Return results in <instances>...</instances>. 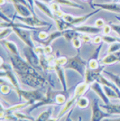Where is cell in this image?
I'll use <instances>...</instances> for the list:
<instances>
[{"label": "cell", "instance_id": "1", "mask_svg": "<svg viewBox=\"0 0 120 121\" xmlns=\"http://www.w3.org/2000/svg\"><path fill=\"white\" fill-rule=\"evenodd\" d=\"M15 74L17 75L19 81L26 86H29L34 89H40L45 87L47 83V80L40 72L36 73H24L19 71H15Z\"/></svg>", "mask_w": 120, "mask_h": 121}, {"label": "cell", "instance_id": "2", "mask_svg": "<svg viewBox=\"0 0 120 121\" xmlns=\"http://www.w3.org/2000/svg\"><path fill=\"white\" fill-rule=\"evenodd\" d=\"M63 68L64 70H73L77 71L80 76L84 77L86 69L88 68V60L82 59L79 50L75 56L68 58V61L63 66Z\"/></svg>", "mask_w": 120, "mask_h": 121}, {"label": "cell", "instance_id": "3", "mask_svg": "<svg viewBox=\"0 0 120 121\" xmlns=\"http://www.w3.org/2000/svg\"><path fill=\"white\" fill-rule=\"evenodd\" d=\"M15 91L20 99H24L30 105H34L35 103L42 100L45 96L43 88L35 89L34 91H25L23 89H18V90H15Z\"/></svg>", "mask_w": 120, "mask_h": 121}, {"label": "cell", "instance_id": "4", "mask_svg": "<svg viewBox=\"0 0 120 121\" xmlns=\"http://www.w3.org/2000/svg\"><path fill=\"white\" fill-rule=\"evenodd\" d=\"M9 60H10L11 65L13 67L15 71L24 72V73H36L38 71L34 69L33 66H31L26 60H24L21 56L14 55L9 53Z\"/></svg>", "mask_w": 120, "mask_h": 121}, {"label": "cell", "instance_id": "5", "mask_svg": "<svg viewBox=\"0 0 120 121\" xmlns=\"http://www.w3.org/2000/svg\"><path fill=\"white\" fill-rule=\"evenodd\" d=\"M1 73L0 76L3 79H6L7 81L11 83V85L14 87V90H18L21 89L20 87V81L17 75L15 74V71L13 69L12 65H8V64H5L4 60L1 58Z\"/></svg>", "mask_w": 120, "mask_h": 121}, {"label": "cell", "instance_id": "6", "mask_svg": "<svg viewBox=\"0 0 120 121\" xmlns=\"http://www.w3.org/2000/svg\"><path fill=\"white\" fill-rule=\"evenodd\" d=\"M59 93V91H53V88L51 87H48L47 91L45 92L44 98L42 99L41 101L35 103L34 105H33V107L30 108L29 110V114L33 110H34L35 108H40L42 106H46V105H50V106H53V105H57L56 103V96Z\"/></svg>", "mask_w": 120, "mask_h": 121}, {"label": "cell", "instance_id": "7", "mask_svg": "<svg viewBox=\"0 0 120 121\" xmlns=\"http://www.w3.org/2000/svg\"><path fill=\"white\" fill-rule=\"evenodd\" d=\"M24 55H25V60H27V62L31 66H33L37 71H43L42 69V66H41L40 56L36 53L34 48L25 45V47L24 48Z\"/></svg>", "mask_w": 120, "mask_h": 121}, {"label": "cell", "instance_id": "8", "mask_svg": "<svg viewBox=\"0 0 120 121\" xmlns=\"http://www.w3.org/2000/svg\"><path fill=\"white\" fill-rule=\"evenodd\" d=\"M100 10H101L100 8H98V9L92 11V12H90V13H89V14H87V15H82V16H73L72 15L64 14L62 18H63L67 23H69L70 25V28H72V27H74V26H79V25H81V24L85 23L86 21L88 20L90 17H91L92 15H94L95 14H97V13H99Z\"/></svg>", "mask_w": 120, "mask_h": 121}, {"label": "cell", "instance_id": "9", "mask_svg": "<svg viewBox=\"0 0 120 121\" xmlns=\"http://www.w3.org/2000/svg\"><path fill=\"white\" fill-rule=\"evenodd\" d=\"M111 114L104 112L101 109L99 99H94L91 102V117L90 121H102L104 118L110 117Z\"/></svg>", "mask_w": 120, "mask_h": 121}, {"label": "cell", "instance_id": "10", "mask_svg": "<svg viewBox=\"0 0 120 121\" xmlns=\"http://www.w3.org/2000/svg\"><path fill=\"white\" fill-rule=\"evenodd\" d=\"M14 18L21 21L22 23L29 25L31 27H34V28L43 27V26H49V27L51 26V25L49 23L39 19L36 15H31V16H28V17H23V16L19 15V16H14Z\"/></svg>", "mask_w": 120, "mask_h": 121}, {"label": "cell", "instance_id": "11", "mask_svg": "<svg viewBox=\"0 0 120 121\" xmlns=\"http://www.w3.org/2000/svg\"><path fill=\"white\" fill-rule=\"evenodd\" d=\"M13 30H14V33L20 38L25 45L32 47V48H34V42L33 38H32L30 30L23 29V28H18V27H14Z\"/></svg>", "mask_w": 120, "mask_h": 121}, {"label": "cell", "instance_id": "12", "mask_svg": "<svg viewBox=\"0 0 120 121\" xmlns=\"http://www.w3.org/2000/svg\"><path fill=\"white\" fill-rule=\"evenodd\" d=\"M106 65L100 66L99 68L98 69H90V68H87L85 71V75H84V79H85V82L89 85H91L93 82L98 81V78L99 77L102 72L104 71Z\"/></svg>", "mask_w": 120, "mask_h": 121}, {"label": "cell", "instance_id": "13", "mask_svg": "<svg viewBox=\"0 0 120 121\" xmlns=\"http://www.w3.org/2000/svg\"><path fill=\"white\" fill-rule=\"evenodd\" d=\"M90 90L95 92L104 104H109L110 103V100H109V99H108V97L106 95L105 91H104L103 86H102V84H100L99 81L93 82V83L90 85Z\"/></svg>", "mask_w": 120, "mask_h": 121}, {"label": "cell", "instance_id": "14", "mask_svg": "<svg viewBox=\"0 0 120 121\" xmlns=\"http://www.w3.org/2000/svg\"><path fill=\"white\" fill-rule=\"evenodd\" d=\"M72 29L80 34H87V35H98L102 32V28L97 26H90V25H79L72 27Z\"/></svg>", "mask_w": 120, "mask_h": 121}, {"label": "cell", "instance_id": "15", "mask_svg": "<svg viewBox=\"0 0 120 121\" xmlns=\"http://www.w3.org/2000/svg\"><path fill=\"white\" fill-rule=\"evenodd\" d=\"M30 104L25 101V102H22V103H19V104H16V105H14V106H11L9 108H4V107L2 105V109H1V118L3 119V117L6 115H12L14 114L16 111L20 110V109H23L25 108V107L29 106Z\"/></svg>", "mask_w": 120, "mask_h": 121}, {"label": "cell", "instance_id": "16", "mask_svg": "<svg viewBox=\"0 0 120 121\" xmlns=\"http://www.w3.org/2000/svg\"><path fill=\"white\" fill-rule=\"evenodd\" d=\"M92 7H98L101 10L109 11L115 14H120V4L118 3H104V4H91Z\"/></svg>", "mask_w": 120, "mask_h": 121}, {"label": "cell", "instance_id": "17", "mask_svg": "<svg viewBox=\"0 0 120 121\" xmlns=\"http://www.w3.org/2000/svg\"><path fill=\"white\" fill-rule=\"evenodd\" d=\"M53 71L56 72L57 77L60 81V83L62 88V91H68V87H67V81H66L65 77V70L63 68V66L58 65V64H54L53 65Z\"/></svg>", "mask_w": 120, "mask_h": 121}, {"label": "cell", "instance_id": "18", "mask_svg": "<svg viewBox=\"0 0 120 121\" xmlns=\"http://www.w3.org/2000/svg\"><path fill=\"white\" fill-rule=\"evenodd\" d=\"M116 62H120V51L113 53H107V55L100 60V63L103 65H110Z\"/></svg>", "mask_w": 120, "mask_h": 121}, {"label": "cell", "instance_id": "19", "mask_svg": "<svg viewBox=\"0 0 120 121\" xmlns=\"http://www.w3.org/2000/svg\"><path fill=\"white\" fill-rule=\"evenodd\" d=\"M34 5L41 11V12H43L45 15H47L48 17H50L51 19L54 20L55 18H56L54 13L51 10V8L49 7L46 4H44L43 2H41L39 0H34Z\"/></svg>", "mask_w": 120, "mask_h": 121}, {"label": "cell", "instance_id": "20", "mask_svg": "<svg viewBox=\"0 0 120 121\" xmlns=\"http://www.w3.org/2000/svg\"><path fill=\"white\" fill-rule=\"evenodd\" d=\"M61 36H63V32L57 30V31L52 32L51 34H50L47 39H45V40H37V42L39 43V44H41V45H43V46L51 45V43L53 41L56 40V39H58L59 37H61Z\"/></svg>", "mask_w": 120, "mask_h": 121}, {"label": "cell", "instance_id": "21", "mask_svg": "<svg viewBox=\"0 0 120 121\" xmlns=\"http://www.w3.org/2000/svg\"><path fill=\"white\" fill-rule=\"evenodd\" d=\"M0 43L1 44L6 48V50L8 51V52L11 53V54H14V55H20V52H19V50L17 48V46L15 44L14 42L12 41H8L5 39V40H0Z\"/></svg>", "mask_w": 120, "mask_h": 121}, {"label": "cell", "instance_id": "22", "mask_svg": "<svg viewBox=\"0 0 120 121\" xmlns=\"http://www.w3.org/2000/svg\"><path fill=\"white\" fill-rule=\"evenodd\" d=\"M14 7H15L16 13L20 16L28 17V16H31V15H34L28 6L23 5V4H14Z\"/></svg>", "mask_w": 120, "mask_h": 121}, {"label": "cell", "instance_id": "23", "mask_svg": "<svg viewBox=\"0 0 120 121\" xmlns=\"http://www.w3.org/2000/svg\"><path fill=\"white\" fill-rule=\"evenodd\" d=\"M101 108L105 109L106 112L109 113L111 115H120V104H102L100 105Z\"/></svg>", "mask_w": 120, "mask_h": 121}, {"label": "cell", "instance_id": "24", "mask_svg": "<svg viewBox=\"0 0 120 121\" xmlns=\"http://www.w3.org/2000/svg\"><path fill=\"white\" fill-rule=\"evenodd\" d=\"M56 3H58L59 5H63L69 7H72V8H80V9H84L83 5H80L78 3H76L74 1L71 0H54Z\"/></svg>", "mask_w": 120, "mask_h": 121}, {"label": "cell", "instance_id": "25", "mask_svg": "<svg viewBox=\"0 0 120 121\" xmlns=\"http://www.w3.org/2000/svg\"><path fill=\"white\" fill-rule=\"evenodd\" d=\"M63 37L67 41H70L71 42L72 39H74L75 37H80V34L71 28V29H68V30L63 31Z\"/></svg>", "mask_w": 120, "mask_h": 121}, {"label": "cell", "instance_id": "26", "mask_svg": "<svg viewBox=\"0 0 120 121\" xmlns=\"http://www.w3.org/2000/svg\"><path fill=\"white\" fill-rule=\"evenodd\" d=\"M52 108H48L47 110L42 112L39 116L37 117V118L35 119L34 121H47L48 119H50L51 117V114H52Z\"/></svg>", "mask_w": 120, "mask_h": 121}, {"label": "cell", "instance_id": "27", "mask_svg": "<svg viewBox=\"0 0 120 121\" xmlns=\"http://www.w3.org/2000/svg\"><path fill=\"white\" fill-rule=\"evenodd\" d=\"M76 105L79 107L81 109H85L86 108H88L90 105V99L85 96L80 97L77 101H76Z\"/></svg>", "mask_w": 120, "mask_h": 121}, {"label": "cell", "instance_id": "28", "mask_svg": "<svg viewBox=\"0 0 120 121\" xmlns=\"http://www.w3.org/2000/svg\"><path fill=\"white\" fill-rule=\"evenodd\" d=\"M102 86H103V89H104V91H105L106 95L108 97V99H119L117 93H116L112 88H110V87L106 86V85H102Z\"/></svg>", "mask_w": 120, "mask_h": 121}, {"label": "cell", "instance_id": "29", "mask_svg": "<svg viewBox=\"0 0 120 121\" xmlns=\"http://www.w3.org/2000/svg\"><path fill=\"white\" fill-rule=\"evenodd\" d=\"M104 73L109 78L110 81H112L118 87V89L120 90V76L116 75L115 73L109 72V71H104Z\"/></svg>", "mask_w": 120, "mask_h": 121}, {"label": "cell", "instance_id": "30", "mask_svg": "<svg viewBox=\"0 0 120 121\" xmlns=\"http://www.w3.org/2000/svg\"><path fill=\"white\" fill-rule=\"evenodd\" d=\"M102 37V40L104 43H108V44H111V43H120V37H116V36H111V35H101Z\"/></svg>", "mask_w": 120, "mask_h": 121}, {"label": "cell", "instance_id": "31", "mask_svg": "<svg viewBox=\"0 0 120 121\" xmlns=\"http://www.w3.org/2000/svg\"><path fill=\"white\" fill-rule=\"evenodd\" d=\"M102 65L100 63L99 60H96V59H89L88 60V68L90 69H98Z\"/></svg>", "mask_w": 120, "mask_h": 121}, {"label": "cell", "instance_id": "32", "mask_svg": "<svg viewBox=\"0 0 120 121\" xmlns=\"http://www.w3.org/2000/svg\"><path fill=\"white\" fill-rule=\"evenodd\" d=\"M14 30L13 28H3L1 29L0 32V40H5L7 36L10 35L11 33H13Z\"/></svg>", "mask_w": 120, "mask_h": 121}, {"label": "cell", "instance_id": "33", "mask_svg": "<svg viewBox=\"0 0 120 121\" xmlns=\"http://www.w3.org/2000/svg\"><path fill=\"white\" fill-rule=\"evenodd\" d=\"M118 51H120V43H114L109 45L107 49V53H113Z\"/></svg>", "mask_w": 120, "mask_h": 121}, {"label": "cell", "instance_id": "34", "mask_svg": "<svg viewBox=\"0 0 120 121\" xmlns=\"http://www.w3.org/2000/svg\"><path fill=\"white\" fill-rule=\"evenodd\" d=\"M3 119H5V121H33V120H29V119H23V118H18L14 115H6L3 117Z\"/></svg>", "mask_w": 120, "mask_h": 121}, {"label": "cell", "instance_id": "35", "mask_svg": "<svg viewBox=\"0 0 120 121\" xmlns=\"http://www.w3.org/2000/svg\"><path fill=\"white\" fill-rule=\"evenodd\" d=\"M11 91V87L7 85V83H4V81L1 80V93L3 95H7Z\"/></svg>", "mask_w": 120, "mask_h": 121}, {"label": "cell", "instance_id": "36", "mask_svg": "<svg viewBox=\"0 0 120 121\" xmlns=\"http://www.w3.org/2000/svg\"><path fill=\"white\" fill-rule=\"evenodd\" d=\"M101 48H102V44L100 43V44H99V46L96 48L95 50L93 51V52H92V54L90 55V59H96V60H99V54H100Z\"/></svg>", "mask_w": 120, "mask_h": 121}, {"label": "cell", "instance_id": "37", "mask_svg": "<svg viewBox=\"0 0 120 121\" xmlns=\"http://www.w3.org/2000/svg\"><path fill=\"white\" fill-rule=\"evenodd\" d=\"M71 43H72L73 47L76 48L77 51L80 50V47H81V44H82V41H81V39H80V37H75L74 39H72Z\"/></svg>", "mask_w": 120, "mask_h": 121}, {"label": "cell", "instance_id": "38", "mask_svg": "<svg viewBox=\"0 0 120 121\" xmlns=\"http://www.w3.org/2000/svg\"><path fill=\"white\" fill-rule=\"evenodd\" d=\"M67 61H68V58H67V57L61 56V57H59V58H56V59H55L54 64H58V65H60V66H64L66 63H67Z\"/></svg>", "mask_w": 120, "mask_h": 121}, {"label": "cell", "instance_id": "39", "mask_svg": "<svg viewBox=\"0 0 120 121\" xmlns=\"http://www.w3.org/2000/svg\"><path fill=\"white\" fill-rule=\"evenodd\" d=\"M14 115H15L16 117H18V118H23V119H29V120H33L34 121L35 119L34 117H32L30 116H26L25 114H23V113H21V112H18V111H16L14 113Z\"/></svg>", "mask_w": 120, "mask_h": 121}, {"label": "cell", "instance_id": "40", "mask_svg": "<svg viewBox=\"0 0 120 121\" xmlns=\"http://www.w3.org/2000/svg\"><path fill=\"white\" fill-rule=\"evenodd\" d=\"M7 2H11L13 5H14V4H23V5L28 6L31 10H32V8H31L29 3L27 2V0H7ZM32 12H33V11H32ZM33 14H34V13H33Z\"/></svg>", "mask_w": 120, "mask_h": 121}, {"label": "cell", "instance_id": "41", "mask_svg": "<svg viewBox=\"0 0 120 121\" xmlns=\"http://www.w3.org/2000/svg\"><path fill=\"white\" fill-rule=\"evenodd\" d=\"M108 25L111 26L112 31H114L116 34L120 37V25H115V24H113L112 22H109Z\"/></svg>", "mask_w": 120, "mask_h": 121}, {"label": "cell", "instance_id": "42", "mask_svg": "<svg viewBox=\"0 0 120 121\" xmlns=\"http://www.w3.org/2000/svg\"><path fill=\"white\" fill-rule=\"evenodd\" d=\"M49 35L50 34L48 32H46V31H41V32H39V34H38L39 40H45V39H47Z\"/></svg>", "mask_w": 120, "mask_h": 121}, {"label": "cell", "instance_id": "43", "mask_svg": "<svg viewBox=\"0 0 120 121\" xmlns=\"http://www.w3.org/2000/svg\"><path fill=\"white\" fill-rule=\"evenodd\" d=\"M112 31V28L109 25H106L103 28H102V32H103V35H109V34Z\"/></svg>", "mask_w": 120, "mask_h": 121}, {"label": "cell", "instance_id": "44", "mask_svg": "<svg viewBox=\"0 0 120 121\" xmlns=\"http://www.w3.org/2000/svg\"><path fill=\"white\" fill-rule=\"evenodd\" d=\"M80 39L82 41V43H87L91 42V38H90V35H87V34H82V35H80Z\"/></svg>", "mask_w": 120, "mask_h": 121}, {"label": "cell", "instance_id": "45", "mask_svg": "<svg viewBox=\"0 0 120 121\" xmlns=\"http://www.w3.org/2000/svg\"><path fill=\"white\" fill-rule=\"evenodd\" d=\"M106 25V23L105 21L103 20V19H101V18H99V19H97L95 22V26H97V27H99V28H103L104 26Z\"/></svg>", "mask_w": 120, "mask_h": 121}, {"label": "cell", "instance_id": "46", "mask_svg": "<svg viewBox=\"0 0 120 121\" xmlns=\"http://www.w3.org/2000/svg\"><path fill=\"white\" fill-rule=\"evenodd\" d=\"M43 48H44V55L48 56L52 54V47H51V45L43 46Z\"/></svg>", "mask_w": 120, "mask_h": 121}, {"label": "cell", "instance_id": "47", "mask_svg": "<svg viewBox=\"0 0 120 121\" xmlns=\"http://www.w3.org/2000/svg\"><path fill=\"white\" fill-rule=\"evenodd\" d=\"M51 10L53 13H56V12H58V11H60V6H59V4L58 3H52L51 5Z\"/></svg>", "mask_w": 120, "mask_h": 121}, {"label": "cell", "instance_id": "48", "mask_svg": "<svg viewBox=\"0 0 120 121\" xmlns=\"http://www.w3.org/2000/svg\"><path fill=\"white\" fill-rule=\"evenodd\" d=\"M101 42H103L101 35L95 36V37H94V39L92 40V43H93L94 44H100V43H101Z\"/></svg>", "mask_w": 120, "mask_h": 121}, {"label": "cell", "instance_id": "49", "mask_svg": "<svg viewBox=\"0 0 120 121\" xmlns=\"http://www.w3.org/2000/svg\"><path fill=\"white\" fill-rule=\"evenodd\" d=\"M102 121H120V117L118 118H109V117H106Z\"/></svg>", "mask_w": 120, "mask_h": 121}, {"label": "cell", "instance_id": "50", "mask_svg": "<svg viewBox=\"0 0 120 121\" xmlns=\"http://www.w3.org/2000/svg\"><path fill=\"white\" fill-rule=\"evenodd\" d=\"M72 109H73V108H72ZM72 109H70V112L68 113V116H67V118H66V121H72V119L70 118V113H71V110H72Z\"/></svg>", "mask_w": 120, "mask_h": 121}, {"label": "cell", "instance_id": "51", "mask_svg": "<svg viewBox=\"0 0 120 121\" xmlns=\"http://www.w3.org/2000/svg\"><path fill=\"white\" fill-rule=\"evenodd\" d=\"M58 117H51L50 119H48L47 121H58Z\"/></svg>", "mask_w": 120, "mask_h": 121}, {"label": "cell", "instance_id": "52", "mask_svg": "<svg viewBox=\"0 0 120 121\" xmlns=\"http://www.w3.org/2000/svg\"><path fill=\"white\" fill-rule=\"evenodd\" d=\"M7 2V0H0V5H4Z\"/></svg>", "mask_w": 120, "mask_h": 121}, {"label": "cell", "instance_id": "53", "mask_svg": "<svg viewBox=\"0 0 120 121\" xmlns=\"http://www.w3.org/2000/svg\"><path fill=\"white\" fill-rule=\"evenodd\" d=\"M39 1H41V2H43V3H49V2H51V0H39Z\"/></svg>", "mask_w": 120, "mask_h": 121}, {"label": "cell", "instance_id": "54", "mask_svg": "<svg viewBox=\"0 0 120 121\" xmlns=\"http://www.w3.org/2000/svg\"><path fill=\"white\" fill-rule=\"evenodd\" d=\"M116 19L120 22V16H118V15H116Z\"/></svg>", "mask_w": 120, "mask_h": 121}, {"label": "cell", "instance_id": "55", "mask_svg": "<svg viewBox=\"0 0 120 121\" xmlns=\"http://www.w3.org/2000/svg\"><path fill=\"white\" fill-rule=\"evenodd\" d=\"M78 121H82V117H79V119H78Z\"/></svg>", "mask_w": 120, "mask_h": 121}, {"label": "cell", "instance_id": "56", "mask_svg": "<svg viewBox=\"0 0 120 121\" xmlns=\"http://www.w3.org/2000/svg\"><path fill=\"white\" fill-rule=\"evenodd\" d=\"M84 1H89V2H90V0H84Z\"/></svg>", "mask_w": 120, "mask_h": 121}, {"label": "cell", "instance_id": "57", "mask_svg": "<svg viewBox=\"0 0 120 121\" xmlns=\"http://www.w3.org/2000/svg\"><path fill=\"white\" fill-rule=\"evenodd\" d=\"M51 1H52V0H51Z\"/></svg>", "mask_w": 120, "mask_h": 121}]
</instances>
